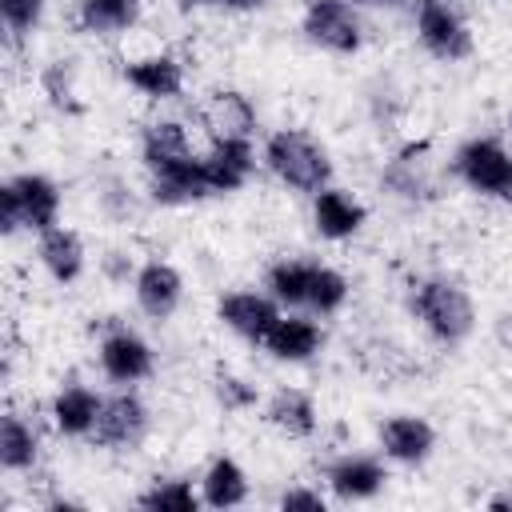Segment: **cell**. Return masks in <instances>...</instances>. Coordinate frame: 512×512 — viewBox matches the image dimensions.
Listing matches in <instances>:
<instances>
[{
  "label": "cell",
  "instance_id": "26",
  "mask_svg": "<svg viewBox=\"0 0 512 512\" xmlns=\"http://www.w3.org/2000/svg\"><path fill=\"white\" fill-rule=\"evenodd\" d=\"M204 120L212 136H252L256 132V104L240 88H216L204 104Z\"/></svg>",
  "mask_w": 512,
  "mask_h": 512
},
{
  "label": "cell",
  "instance_id": "10",
  "mask_svg": "<svg viewBox=\"0 0 512 512\" xmlns=\"http://www.w3.org/2000/svg\"><path fill=\"white\" fill-rule=\"evenodd\" d=\"M96 364H100L104 380H112L116 388H136L156 372V352L136 328L112 324V328H104V336L96 344Z\"/></svg>",
  "mask_w": 512,
  "mask_h": 512
},
{
  "label": "cell",
  "instance_id": "21",
  "mask_svg": "<svg viewBox=\"0 0 512 512\" xmlns=\"http://www.w3.org/2000/svg\"><path fill=\"white\" fill-rule=\"evenodd\" d=\"M36 260H40V268L48 272V280H56V284L68 288V284H76V280L84 276V268H88V248H84V240H80L76 228L56 224V228H48V232L36 236Z\"/></svg>",
  "mask_w": 512,
  "mask_h": 512
},
{
  "label": "cell",
  "instance_id": "17",
  "mask_svg": "<svg viewBox=\"0 0 512 512\" xmlns=\"http://www.w3.org/2000/svg\"><path fill=\"white\" fill-rule=\"evenodd\" d=\"M380 188L388 196L404 200V204H428V200H436V176H432V164H428V148L424 144H408L392 160H384Z\"/></svg>",
  "mask_w": 512,
  "mask_h": 512
},
{
  "label": "cell",
  "instance_id": "28",
  "mask_svg": "<svg viewBox=\"0 0 512 512\" xmlns=\"http://www.w3.org/2000/svg\"><path fill=\"white\" fill-rule=\"evenodd\" d=\"M180 152H192V136L176 116H156V120H148L140 128V160H144V168H152L160 160H172Z\"/></svg>",
  "mask_w": 512,
  "mask_h": 512
},
{
  "label": "cell",
  "instance_id": "23",
  "mask_svg": "<svg viewBox=\"0 0 512 512\" xmlns=\"http://www.w3.org/2000/svg\"><path fill=\"white\" fill-rule=\"evenodd\" d=\"M44 456V440H40V428L32 424V416L8 408L0 416V468L8 476H24L40 464Z\"/></svg>",
  "mask_w": 512,
  "mask_h": 512
},
{
  "label": "cell",
  "instance_id": "32",
  "mask_svg": "<svg viewBox=\"0 0 512 512\" xmlns=\"http://www.w3.org/2000/svg\"><path fill=\"white\" fill-rule=\"evenodd\" d=\"M276 504L280 508H304V512H324L328 508V492H320V488H312V484H288L280 496H276Z\"/></svg>",
  "mask_w": 512,
  "mask_h": 512
},
{
  "label": "cell",
  "instance_id": "37",
  "mask_svg": "<svg viewBox=\"0 0 512 512\" xmlns=\"http://www.w3.org/2000/svg\"><path fill=\"white\" fill-rule=\"evenodd\" d=\"M488 508H500V512H508V508H512V492H496V496H488Z\"/></svg>",
  "mask_w": 512,
  "mask_h": 512
},
{
  "label": "cell",
  "instance_id": "34",
  "mask_svg": "<svg viewBox=\"0 0 512 512\" xmlns=\"http://www.w3.org/2000/svg\"><path fill=\"white\" fill-rule=\"evenodd\" d=\"M196 4H208V8H220V12H252L260 0H196Z\"/></svg>",
  "mask_w": 512,
  "mask_h": 512
},
{
  "label": "cell",
  "instance_id": "12",
  "mask_svg": "<svg viewBox=\"0 0 512 512\" xmlns=\"http://www.w3.org/2000/svg\"><path fill=\"white\" fill-rule=\"evenodd\" d=\"M284 316V308L264 292V288H228L220 300H216V320L248 340V344H264V336L272 332V324Z\"/></svg>",
  "mask_w": 512,
  "mask_h": 512
},
{
  "label": "cell",
  "instance_id": "31",
  "mask_svg": "<svg viewBox=\"0 0 512 512\" xmlns=\"http://www.w3.org/2000/svg\"><path fill=\"white\" fill-rule=\"evenodd\" d=\"M40 92L48 96L52 108H60V112H80V100H76V68H72L68 60L44 64V72H40Z\"/></svg>",
  "mask_w": 512,
  "mask_h": 512
},
{
  "label": "cell",
  "instance_id": "6",
  "mask_svg": "<svg viewBox=\"0 0 512 512\" xmlns=\"http://www.w3.org/2000/svg\"><path fill=\"white\" fill-rule=\"evenodd\" d=\"M300 32L312 48L332 56H356L368 44V24L356 0H304Z\"/></svg>",
  "mask_w": 512,
  "mask_h": 512
},
{
  "label": "cell",
  "instance_id": "11",
  "mask_svg": "<svg viewBox=\"0 0 512 512\" xmlns=\"http://www.w3.org/2000/svg\"><path fill=\"white\" fill-rule=\"evenodd\" d=\"M388 484V464L384 456L372 452H340L324 464V488L340 504H364L380 496Z\"/></svg>",
  "mask_w": 512,
  "mask_h": 512
},
{
  "label": "cell",
  "instance_id": "14",
  "mask_svg": "<svg viewBox=\"0 0 512 512\" xmlns=\"http://www.w3.org/2000/svg\"><path fill=\"white\" fill-rule=\"evenodd\" d=\"M132 300L136 308L148 316V320H172L184 304V276L176 264L168 260H144L136 264V276H132Z\"/></svg>",
  "mask_w": 512,
  "mask_h": 512
},
{
  "label": "cell",
  "instance_id": "13",
  "mask_svg": "<svg viewBox=\"0 0 512 512\" xmlns=\"http://www.w3.org/2000/svg\"><path fill=\"white\" fill-rule=\"evenodd\" d=\"M256 164H260V152L252 136H212V144L204 148V172H208L212 196L240 192L252 180Z\"/></svg>",
  "mask_w": 512,
  "mask_h": 512
},
{
  "label": "cell",
  "instance_id": "8",
  "mask_svg": "<svg viewBox=\"0 0 512 512\" xmlns=\"http://www.w3.org/2000/svg\"><path fill=\"white\" fill-rule=\"evenodd\" d=\"M152 432V408L136 388H116L100 404V420L92 444L104 452H136Z\"/></svg>",
  "mask_w": 512,
  "mask_h": 512
},
{
  "label": "cell",
  "instance_id": "35",
  "mask_svg": "<svg viewBox=\"0 0 512 512\" xmlns=\"http://www.w3.org/2000/svg\"><path fill=\"white\" fill-rule=\"evenodd\" d=\"M84 504L80 500H72V496H52V500H44V512H80Z\"/></svg>",
  "mask_w": 512,
  "mask_h": 512
},
{
  "label": "cell",
  "instance_id": "9",
  "mask_svg": "<svg viewBox=\"0 0 512 512\" xmlns=\"http://www.w3.org/2000/svg\"><path fill=\"white\" fill-rule=\"evenodd\" d=\"M148 172V200L160 208H188L212 196L208 172H204V152H180L172 160H160Z\"/></svg>",
  "mask_w": 512,
  "mask_h": 512
},
{
  "label": "cell",
  "instance_id": "25",
  "mask_svg": "<svg viewBox=\"0 0 512 512\" xmlns=\"http://www.w3.org/2000/svg\"><path fill=\"white\" fill-rule=\"evenodd\" d=\"M144 12V0H76V28L84 36H124L128 28H136Z\"/></svg>",
  "mask_w": 512,
  "mask_h": 512
},
{
  "label": "cell",
  "instance_id": "29",
  "mask_svg": "<svg viewBox=\"0 0 512 512\" xmlns=\"http://www.w3.org/2000/svg\"><path fill=\"white\" fill-rule=\"evenodd\" d=\"M48 0H0V24L8 44H24L40 24H44Z\"/></svg>",
  "mask_w": 512,
  "mask_h": 512
},
{
  "label": "cell",
  "instance_id": "1",
  "mask_svg": "<svg viewBox=\"0 0 512 512\" xmlns=\"http://www.w3.org/2000/svg\"><path fill=\"white\" fill-rule=\"evenodd\" d=\"M264 292L284 308V312H308V316H336L352 284L340 268L324 260H304V256H280L264 268Z\"/></svg>",
  "mask_w": 512,
  "mask_h": 512
},
{
  "label": "cell",
  "instance_id": "4",
  "mask_svg": "<svg viewBox=\"0 0 512 512\" xmlns=\"http://www.w3.org/2000/svg\"><path fill=\"white\" fill-rule=\"evenodd\" d=\"M64 192L44 172H16L0 184V228L4 236L16 232H48L60 224Z\"/></svg>",
  "mask_w": 512,
  "mask_h": 512
},
{
  "label": "cell",
  "instance_id": "7",
  "mask_svg": "<svg viewBox=\"0 0 512 512\" xmlns=\"http://www.w3.org/2000/svg\"><path fill=\"white\" fill-rule=\"evenodd\" d=\"M412 28H416L420 48L432 60L460 64L476 52V36H472L464 12L456 8V0H416L412 4Z\"/></svg>",
  "mask_w": 512,
  "mask_h": 512
},
{
  "label": "cell",
  "instance_id": "15",
  "mask_svg": "<svg viewBox=\"0 0 512 512\" xmlns=\"http://www.w3.org/2000/svg\"><path fill=\"white\" fill-rule=\"evenodd\" d=\"M376 440H380L384 460L404 464V468H420L436 452V428L416 412L384 416L380 428H376Z\"/></svg>",
  "mask_w": 512,
  "mask_h": 512
},
{
  "label": "cell",
  "instance_id": "16",
  "mask_svg": "<svg viewBox=\"0 0 512 512\" xmlns=\"http://www.w3.org/2000/svg\"><path fill=\"white\" fill-rule=\"evenodd\" d=\"M100 404H104V396L96 388H88L80 380H68L48 400V424L64 440H92L96 420H100Z\"/></svg>",
  "mask_w": 512,
  "mask_h": 512
},
{
  "label": "cell",
  "instance_id": "22",
  "mask_svg": "<svg viewBox=\"0 0 512 512\" xmlns=\"http://www.w3.org/2000/svg\"><path fill=\"white\" fill-rule=\"evenodd\" d=\"M264 420H268L280 436H288V440H308V436H316V428H320L316 400H312L304 388H296V384H280V388L268 392V400H264Z\"/></svg>",
  "mask_w": 512,
  "mask_h": 512
},
{
  "label": "cell",
  "instance_id": "2",
  "mask_svg": "<svg viewBox=\"0 0 512 512\" xmlns=\"http://www.w3.org/2000/svg\"><path fill=\"white\" fill-rule=\"evenodd\" d=\"M408 312L444 348L464 344L476 328V304H472L468 288L444 272H428L408 284Z\"/></svg>",
  "mask_w": 512,
  "mask_h": 512
},
{
  "label": "cell",
  "instance_id": "18",
  "mask_svg": "<svg viewBox=\"0 0 512 512\" xmlns=\"http://www.w3.org/2000/svg\"><path fill=\"white\" fill-rule=\"evenodd\" d=\"M364 224H368V208L356 192L336 188V184L312 192V228L320 240H332V244L352 240Z\"/></svg>",
  "mask_w": 512,
  "mask_h": 512
},
{
  "label": "cell",
  "instance_id": "5",
  "mask_svg": "<svg viewBox=\"0 0 512 512\" xmlns=\"http://www.w3.org/2000/svg\"><path fill=\"white\" fill-rule=\"evenodd\" d=\"M452 176L484 196V200H500V204H512V148L496 136H468L456 144L452 160H448Z\"/></svg>",
  "mask_w": 512,
  "mask_h": 512
},
{
  "label": "cell",
  "instance_id": "20",
  "mask_svg": "<svg viewBox=\"0 0 512 512\" xmlns=\"http://www.w3.org/2000/svg\"><path fill=\"white\" fill-rule=\"evenodd\" d=\"M272 360L280 364H308L312 356H320L324 348V328H320V316H308V312H284L272 332L264 336L260 344Z\"/></svg>",
  "mask_w": 512,
  "mask_h": 512
},
{
  "label": "cell",
  "instance_id": "19",
  "mask_svg": "<svg viewBox=\"0 0 512 512\" xmlns=\"http://www.w3.org/2000/svg\"><path fill=\"white\" fill-rule=\"evenodd\" d=\"M120 76H124V84H128L132 92H140L144 100H156V104L176 100V96L184 92V64H180V56H172V52H144V56H132V60H124Z\"/></svg>",
  "mask_w": 512,
  "mask_h": 512
},
{
  "label": "cell",
  "instance_id": "33",
  "mask_svg": "<svg viewBox=\"0 0 512 512\" xmlns=\"http://www.w3.org/2000/svg\"><path fill=\"white\" fill-rule=\"evenodd\" d=\"M100 272H104L108 280H116V284H128V280L136 276V264L128 260V252H116V248H112V252L100 256Z\"/></svg>",
  "mask_w": 512,
  "mask_h": 512
},
{
  "label": "cell",
  "instance_id": "3",
  "mask_svg": "<svg viewBox=\"0 0 512 512\" xmlns=\"http://www.w3.org/2000/svg\"><path fill=\"white\" fill-rule=\"evenodd\" d=\"M260 164L284 188L304 192V196L328 188L332 184V172H336L328 148L316 136H308L304 128H276V132H268L264 144H260Z\"/></svg>",
  "mask_w": 512,
  "mask_h": 512
},
{
  "label": "cell",
  "instance_id": "27",
  "mask_svg": "<svg viewBox=\"0 0 512 512\" xmlns=\"http://www.w3.org/2000/svg\"><path fill=\"white\" fill-rule=\"evenodd\" d=\"M136 504L148 512H196V508H204L200 484H192L188 476H152L148 488H140Z\"/></svg>",
  "mask_w": 512,
  "mask_h": 512
},
{
  "label": "cell",
  "instance_id": "36",
  "mask_svg": "<svg viewBox=\"0 0 512 512\" xmlns=\"http://www.w3.org/2000/svg\"><path fill=\"white\" fill-rule=\"evenodd\" d=\"M360 8H376V12H400V8H408V4H416V0H356Z\"/></svg>",
  "mask_w": 512,
  "mask_h": 512
},
{
  "label": "cell",
  "instance_id": "30",
  "mask_svg": "<svg viewBox=\"0 0 512 512\" xmlns=\"http://www.w3.org/2000/svg\"><path fill=\"white\" fill-rule=\"evenodd\" d=\"M212 396H216V404H220L224 412H252V408L260 404V388H256L248 376L228 372V368H220V372L212 376Z\"/></svg>",
  "mask_w": 512,
  "mask_h": 512
},
{
  "label": "cell",
  "instance_id": "24",
  "mask_svg": "<svg viewBox=\"0 0 512 512\" xmlns=\"http://www.w3.org/2000/svg\"><path fill=\"white\" fill-rule=\"evenodd\" d=\"M200 500H204V508H240V504H248V492H252V484H248V472H244V464L236 460V456H212L208 464H204V472H200Z\"/></svg>",
  "mask_w": 512,
  "mask_h": 512
}]
</instances>
